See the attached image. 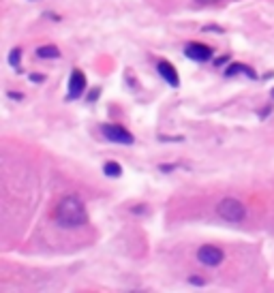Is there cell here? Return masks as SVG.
Returning <instances> with one entry per match:
<instances>
[{
    "instance_id": "cell-4",
    "label": "cell",
    "mask_w": 274,
    "mask_h": 293,
    "mask_svg": "<svg viewBox=\"0 0 274 293\" xmlns=\"http://www.w3.org/2000/svg\"><path fill=\"white\" fill-rule=\"evenodd\" d=\"M197 259H199V263H203V266H208V268H217V266L223 263L225 253L219 248V246L203 244V246H199V250H197Z\"/></svg>"
},
{
    "instance_id": "cell-14",
    "label": "cell",
    "mask_w": 274,
    "mask_h": 293,
    "mask_svg": "<svg viewBox=\"0 0 274 293\" xmlns=\"http://www.w3.org/2000/svg\"><path fill=\"white\" fill-rule=\"evenodd\" d=\"M30 79H32V81H41L43 77H41V75H30Z\"/></svg>"
},
{
    "instance_id": "cell-13",
    "label": "cell",
    "mask_w": 274,
    "mask_h": 293,
    "mask_svg": "<svg viewBox=\"0 0 274 293\" xmlns=\"http://www.w3.org/2000/svg\"><path fill=\"white\" fill-rule=\"evenodd\" d=\"M191 283H193V285H206V280H203V278H197V276H193V278H191Z\"/></svg>"
},
{
    "instance_id": "cell-11",
    "label": "cell",
    "mask_w": 274,
    "mask_h": 293,
    "mask_svg": "<svg viewBox=\"0 0 274 293\" xmlns=\"http://www.w3.org/2000/svg\"><path fill=\"white\" fill-rule=\"evenodd\" d=\"M20 60H22V49L20 48H15V49H11V54H9V64L11 67H20Z\"/></svg>"
},
{
    "instance_id": "cell-8",
    "label": "cell",
    "mask_w": 274,
    "mask_h": 293,
    "mask_svg": "<svg viewBox=\"0 0 274 293\" xmlns=\"http://www.w3.org/2000/svg\"><path fill=\"white\" fill-rule=\"evenodd\" d=\"M238 73H247L249 77H255V73L250 71V69L247 67V64H231V67L225 71V75H227V77H231V75H238Z\"/></svg>"
},
{
    "instance_id": "cell-3",
    "label": "cell",
    "mask_w": 274,
    "mask_h": 293,
    "mask_svg": "<svg viewBox=\"0 0 274 293\" xmlns=\"http://www.w3.org/2000/svg\"><path fill=\"white\" fill-rule=\"evenodd\" d=\"M101 131H103V137L109 139V142H114V144L131 146L133 142H135V137H133V135L120 124H103Z\"/></svg>"
},
{
    "instance_id": "cell-15",
    "label": "cell",
    "mask_w": 274,
    "mask_h": 293,
    "mask_svg": "<svg viewBox=\"0 0 274 293\" xmlns=\"http://www.w3.org/2000/svg\"><path fill=\"white\" fill-rule=\"evenodd\" d=\"M272 97H274V92H272Z\"/></svg>"
},
{
    "instance_id": "cell-10",
    "label": "cell",
    "mask_w": 274,
    "mask_h": 293,
    "mask_svg": "<svg viewBox=\"0 0 274 293\" xmlns=\"http://www.w3.org/2000/svg\"><path fill=\"white\" fill-rule=\"evenodd\" d=\"M103 171H105V175H109V178H120L122 167L118 165V163L109 161V163H105V165H103Z\"/></svg>"
},
{
    "instance_id": "cell-9",
    "label": "cell",
    "mask_w": 274,
    "mask_h": 293,
    "mask_svg": "<svg viewBox=\"0 0 274 293\" xmlns=\"http://www.w3.org/2000/svg\"><path fill=\"white\" fill-rule=\"evenodd\" d=\"M37 56L39 58H58L60 56V51H58L56 45H43V48L37 49Z\"/></svg>"
},
{
    "instance_id": "cell-12",
    "label": "cell",
    "mask_w": 274,
    "mask_h": 293,
    "mask_svg": "<svg viewBox=\"0 0 274 293\" xmlns=\"http://www.w3.org/2000/svg\"><path fill=\"white\" fill-rule=\"evenodd\" d=\"M223 0H195L197 7H212V4H221Z\"/></svg>"
},
{
    "instance_id": "cell-1",
    "label": "cell",
    "mask_w": 274,
    "mask_h": 293,
    "mask_svg": "<svg viewBox=\"0 0 274 293\" xmlns=\"http://www.w3.org/2000/svg\"><path fill=\"white\" fill-rule=\"evenodd\" d=\"M54 220L60 227H67V229L86 225V222H88V212H86L84 201L75 195L62 197L54 210Z\"/></svg>"
},
{
    "instance_id": "cell-7",
    "label": "cell",
    "mask_w": 274,
    "mask_h": 293,
    "mask_svg": "<svg viewBox=\"0 0 274 293\" xmlns=\"http://www.w3.org/2000/svg\"><path fill=\"white\" fill-rule=\"evenodd\" d=\"M156 71H159V75L172 88H178L180 86V77H178V71L174 69V64H170L167 60H159V62H156Z\"/></svg>"
},
{
    "instance_id": "cell-5",
    "label": "cell",
    "mask_w": 274,
    "mask_h": 293,
    "mask_svg": "<svg viewBox=\"0 0 274 293\" xmlns=\"http://www.w3.org/2000/svg\"><path fill=\"white\" fill-rule=\"evenodd\" d=\"M86 90V75L79 71V69H75V71L71 73V77H69V92H67V98H71V101H75V98H79L81 95H84Z\"/></svg>"
},
{
    "instance_id": "cell-6",
    "label": "cell",
    "mask_w": 274,
    "mask_h": 293,
    "mask_svg": "<svg viewBox=\"0 0 274 293\" xmlns=\"http://www.w3.org/2000/svg\"><path fill=\"white\" fill-rule=\"evenodd\" d=\"M184 54H186V58H191V60H195V62H206L212 58V49H210L208 45L193 41V43H189L184 48Z\"/></svg>"
},
{
    "instance_id": "cell-2",
    "label": "cell",
    "mask_w": 274,
    "mask_h": 293,
    "mask_svg": "<svg viewBox=\"0 0 274 293\" xmlns=\"http://www.w3.org/2000/svg\"><path fill=\"white\" fill-rule=\"evenodd\" d=\"M217 212L221 219L229 220V222H240L247 219V206H244L240 199H234V197H227L223 201H219Z\"/></svg>"
}]
</instances>
